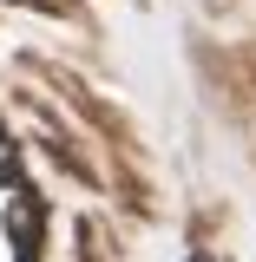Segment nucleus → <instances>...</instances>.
Segmentation results:
<instances>
[{"instance_id":"obj_1","label":"nucleus","mask_w":256,"mask_h":262,"mask_svg":"<svg viewBox=\"0 0 256 262\" xmlns=\"http://www.w3.org/2000/svg\"><path fill=\"white\" fill-rule=\"evenodd\" d=\"M191 262H210V256H191Z\"/></svg>"}]
</instances>
